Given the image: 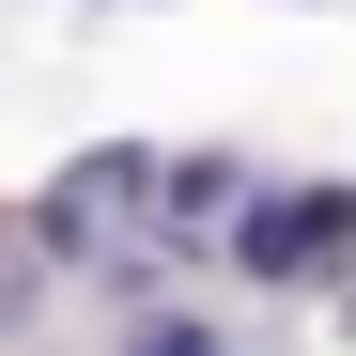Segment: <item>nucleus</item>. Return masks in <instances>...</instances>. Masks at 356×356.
Returning <instances> with one entry per match:
<instances>
[{
  "instance_id": "obj_1",
  "label": "nucleus",
  "mask_w": 356,
  "mask_h": 356,
  "mask_svg": "<svg viewBox=\"0 0 356 356\" xmlns=\"http://www.w3.org/2000/svg\"><path fill=\"white\" fill-rule=\"evenodd\" d=\"M31 232H47L63 264H78V248H93V264H108V248H140V232H155V155H140V140H108V155H78L63 186L31 202Z\"/></svg>"
},
{
  "instance_id": "obj_2",
  "label": "nucleus",
  "mask_w": 356,
  "mask_h": 356,
  "mask_svg": "<svg viewBox=\"0 0 356 356\" xmlns=\"http://www.w3.org/2000/svg\"><path fill=\"white\" fill-rule=\"evenodd\" d=\"M341 232H356V186H279V202H232V264L294 294V279L341 264Z\"/></svg>"
},
{
  "instance_id": "obj_3",
  "label": "nucleus",
  "mask_w": 356,
  "mask_h": 356,
  "mask_svg": "<svg viewBox=\"0 0 356 356\" xmlns=\"http://www.w3.org/2000/svg\"><path fill=\"white\" fill-rule=\"evenodd\" d=\"M232 202H248V155H155V248H202Z\"/></svg>"
},
{
  "instance_id": "obj_4",
  "label": "nucleus",
  "mask_w": 356,
  "mask_h": 356,
  "mask_svg": "<svg viewBox=\"0 0 356 356\" xmlns=\"http://www.w3.org/2000/svg\"><path fill=\"white\" fill-rule=\"evenodd\" d=\"M140 356H232V341H217V325H155Z\"/></svg>"
},
{
  "instance_id": "obj_5",
  "label": "nucleus",
  "mask_w": 356,
  "mask_h": 356,
  "mask_svg": "<svg viewBox=\"0 0 356 356\" xmlns=\"http://www.w3.org/2000/svg\"><path fill=\"white\" fill-rule=\"evenodd\" d=\"M16 310H31V279H16V264H0V325H16Z\"/></svg>"
}]
</instances>
